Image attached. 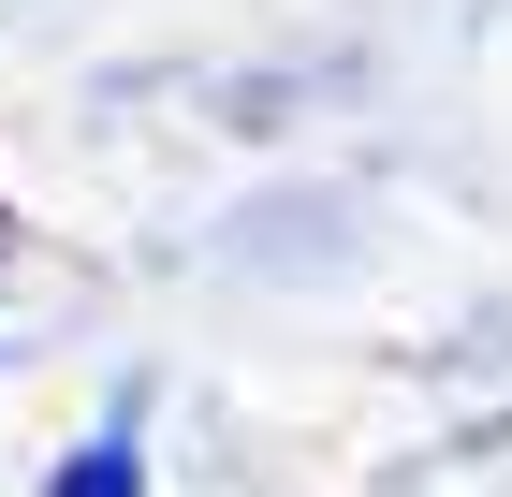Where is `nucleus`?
Segmentation results:
<instances>
[{"label": "nucleus", "instance_id": "nucleus-1", "mask_svg": "<svg viewBox=\"0 0 512 497\" xmlns=\"http://www.w3.org/2000/svg\"><path fill=\"white\" fill-rule=\"evenodd\" d=\"M74 497H132V468H118V454H88V468H74Z\"/></svg>", "mask_w": 512, "mask_h": 497}]
</instances>
